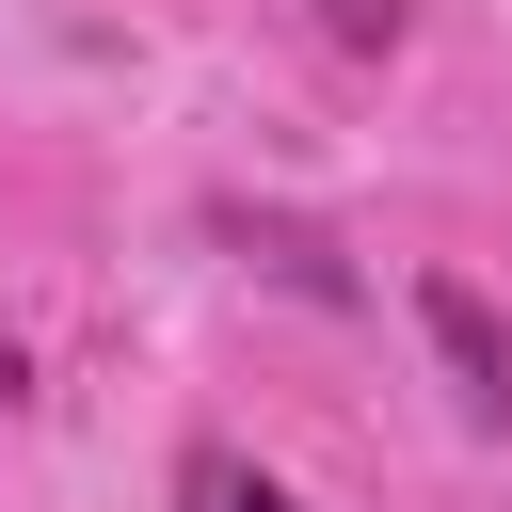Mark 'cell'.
<instances>
[{
	"instance_id": "obj_3",
	"label": "cell",
	"mask_w": 512,
	"mask_h": 512,
	"mask_svg": "<svg viewBox=\"0 0 512 512\" xmlns=\"http://www.w3.org/2000/svg\"><path fill=\"white\" fill-rule=\"evenodd\" d=\"M336 32H352V48H368V32H400V0H336Z\"/></svg>"
},
{
	"instance_id": "obj_2",
	"label": "cell",
	"mask_w": 512,
	"mask_h": 512,
	"mask_svg": "<svg viewBox=\"0 0 512 512\" xmlns=\"http://www.w3.org/2000/svg\"><path fill=\"white\" fill-rule=\"evenodd\" d=\"M176 512H304L256 448H176Z\"/></svg>"
},
{
	"instance_id": "obj_1",
	"label": "cell",
	"mask_w": 512,
	"mask_h": 512,
	"mask_svg": "<svg viewBox=\"0 0 512 512\" xmlns=\"http://www.w3.org/2000/svg\"><path fill=\"white\" fill-rule=\"evenodd\" d=\"M416 320H432V352L464 368V416H480V432H512V336H496V304L432 272V288H416Z\"/></svg>"
},
{
	"instance_id": "obj_4",
	"label": "cell",
	"mask_w": 512,
	"mask_h": 512,
	"mask_svg": "<svg viewBox=\"0 0 512 512\" xmlns=\"http://www.w3.org/2000/svg\"><path fill=\"white\" fill-rule=\"evenodd\" d=\"M0 400H16V352H0Z\"/></svg>"
}]
</instances>
